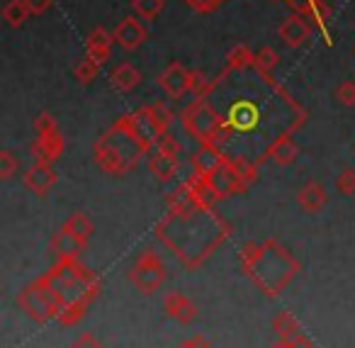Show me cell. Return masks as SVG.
I'll return each instance as SVG.
<instances>
[{
	"mask_svg": "<svg viewBox=\"0 0 355 348\" xmlns=\"http://www.w3.org/2000/svg\"><path fill=\"white\" fill-rule=\"evenodd\" d=\"M51 3H54V0H25L30 15H44V13L51 8Z\"/></svg>",
	"mask_w": 355,
	"mask_h": 348,
	"instance_id": "ab89813d",
	"label": "cell"
},
{
	"mask_svg": "<svg viewBox=\"0 0 355 348\" xmlns=\"http://www.w3.org/2000/svg\"><path fill=\"white\" fill-rule=\"evenodd\" d=\"M163 309L171 319H175L178 324H190L198 317V307L195 302L183 292H168L163 297Z\"/></svg>",
	"mask_w": 355,
	"mask_h": 348,
	"instance_id": "2e32d148",
	"label": "cell"
},
{
	"mask_svg": "<svg viewBox=\"0 0 355 348\" xmlns=\"http://www.w3.org/2000/svg\"><path fill=\"white\" fill-rule=\"evenodd\" d=\"M239 263L248 280L268 297H277L300 273V260L277 239H266L261 244L248 241L239 254Z\"/></svg>",
	"mask_w": 355,
	"mask_h": 348,
	"instance_id": "3957f363",
	"label": "cell"
},
{
	"mask_svg": "<svg viewBox=\"0 0 355 348\" xmlns=\"http://www.w3.org/2000/svg\"><path fill=\"white\" fill-rule=\"evenodd\" d=\"M139 83H141V71L132 64H119L117 69H112V74H110V85H112L117 93H132Z\"/></svg>",
	"mask_w": 355,
	"mask_h": 348,
	"instance_id": "44dd1931",
	"label": "cell"
},
{
	"mask_svg": "<svg viewBox=\"0 0 355 348\" xmlns=\"http://www.w3.org/2000/svg\"><path fill=\"white\" fill-rule=\"evenodd\" d=\"M311 22L306 20L304 15H297V13H292L290 17H285L280 25V30H277V35H280V40L285 42L290 49H297V47H302L306 40L311 37Z\"/></svg>",
	"mask_w": 355,
	"mask_h": 348,
	"instance_id": "7c38bea8",
	"label": "cell"
},
{
	"mask_svg": "<svg viewBox=\"0 0 355 348\" xmlns=\"http://www.w3.org/2000/svg\"><path fill=\"white\" fill-rule=\"evenodd\" d=\"M178 171H180V161L173 156H163V154L153 151L148 156V173L156 178L158 183H171L175 181Z\"/></svg>",
	"mask_w": 355,
	"mask_h": 348,
	"instance_id": "d6986e66",
	"label": "cell"
},
{
	"mask_svg": "<svg viewBox=\"0 0 355 348\" xmlns=\"http://www.w3.org/2000/svg\"><path fill=\"white\" fill-rule=\"evenodd\" d=\"M326 200H329V195H326V188L321 185L319 181L304 183V188L297 192V202H300L302 210L309 212V215H316V212L324 210Z\"/></svg>",
	"mask_w": 355,
	"mask_h": 348,
	"instance_id": "ac0fdd59",
	"label": "cell"
},
{
	"mask_svg": "<svg viewBox=\"0 0 355 348\" xmlns=\"http://www.w3.org/2000/svg\"><path fill=\"white\" fill-rule=\"evenodd\" d=\"M190 163H193V171L198 176H209V173H214L227 163V154L219 147H214V144H200V149L193 154Z\"/></svg>",
	"mask_w": 355,
	"mask_h": 348,
	"instance_id": "9a60e30c",
	"label": "cell"
},
{
	"mask_svg": "<svg viewBox=\"0 0 355 348\" xmlns=\"http://www.w3.org/2000/svg\"><path fill=\"white\" fill-rule=\"evenodd\" d=\"M54 129H59V124H56V119L51 113H40L35 117V132L37 134H49V132H54Z\"/></svg>",
	"mask_w": 355,
	"mask_h": 348,
	"instance_id": "8d00e7d4",
	"label": "cell"
},
{
	"mask_svg": "<svg viewBox=\"0 0 355 348\" xmlns=\"http://www.w3.org/2000/svg\"><path fill=\"white\" fill-rule=\"evenodd\" d=\"M112 37H114V44H119L127 51H134L146 42L148 32H146V27L141 25V20H137V17H124L112 30Z\"/></svg>",
	"mask_w": 355,
	"mask_h": 348,
	"instance_id": "8fae6325",
	"label": "cell"
},
{
	"mask_svg": "<svg viewBox=\"0 0 355 348\" xmlns=\"http://www.w3.org/2000/svg\"><path fill=\"white\" fill-rule=\"evenodd\" d=\"M336 100L345 108H353L355 105V81H343V83L336 88Z\"/></svg>",
	"mask_w": 355,
	"mask_h": 348,
	"instance_id": "d590c367",
	"label": "cell"
},
{
	"mask_svg": "<svg viewBox=\"0 0 355 348\" xmlns=\"http://www.w3.org/2000/svg\"><path fill=\"white\" fill-rule=\"evenodd\" d=\"M166 8V0H132V10L141 20H156Z\"/></svg>",
	"mask_w": 355,
	"mask_h": 348,
	"instance_id": "4316f807",
	"label": "cell"
},
{
	"mask_svg": "<svg viewBox=\"0 0 355 348\" xmlns=\"http://www.w3.org/2000/svg\"><path fill=\"white\" fill-rule=\"evenodd\" d=\"M190 76H193V71H188L183 64H178V61H171V64L161 71V76H158V83L166 90L168 98L178 100V98H183L185 93H190Z\"/></svg>",
	"mask_w": 355,
	"mask_h": 348,
	"instance_id": "30bf717a",
	"label": "cell"
},
{
	"mask_svg": "<svg viewBox=\"0 0 355 348\" xmlns=\"http://www.w3.org/2000/svg\"><path fill=\"white\" fill-rule=\"evenodd\" d=\"M148 115H151V119L156 122V127L161 129L163 134L168 132V127L173 124V119H175V115H173V110L168 108V105L163 103H156V105H146Z\"/></svg>",
	"mask_w": 355,
	"mask_h": 348,
	"instance_id": "f1b7e54d",
	"label": "cell"
},
{
	"mask_svg": "<svg viewBox=\"0 0 355 348\" xmlns=\"http://www.w3.org/2000/svg\"><path fill=\"white\" fill-rule=\"evenodd\" d=\"M272 329H275V333L280 336V341H297V338L302 336V326L300 322H297L295 317H292L290 312H280L275 319H272Z\"/></svg>",
	"mask_w": 355,
	"mask_h": 348,
	"instance_id": "cb8c5ba5",
	"label": "cell"
},
{
	"mask_svg": "<svg viewBox=\"0 0 355 348\" xmlns=\"http://www.w3.org/2000/svg\"><path fill=\"white\" fill-rule=\"evenodd\" d=\"M227 66L229 69H236V71L251 69V66H256V54H253L246 44H236L227 54Z\"/></svg>",
	"mask_w": 355,
	"mask_h": 348,
	"instance_id": "d4e9b609",
	"label": "cell"
},
{
	"mask_svg": "<svg viewBox=\"0 0 355 348\" xmlns=\"http://www.w3.org/2000/svg\"><path fill=\"white\" fill-rule=\"evenodd\" d=\"M209 85H212V78H207V74L193 71V76H190V95H193V98H202L209 90Z\"/></svg>",
	"mask_w": 355,
	"mask_h": 348,
	"instance_id": "836d02e7",
	"label": "cell"
},
{
	"mask_svg": "<svg viewBox=\"0 0 355 348\" xmlns=\"http://www.w3.org/2000/svg\"><path fill=\"white\" fill-rule=\"evenodd\" d=\"M224 0H185V6L190 8V10L195 13H202V15H207V13H214L219 6H222Z\"/></svg>",
	"mask_w": 355,
	"mask_h": 348,
	"instance_id": "74e56055",
	"label": "cell"
},
{
	"mask_svg": "<svg viewBox=\"0 0 355 348\" xmlns=\"http://www.w3.org/2000/svg\"><path fill=\"white\" fill-rule=\"evenodd\" d=\"M297 156H300V147H297V142L292 139V134L280 137L268 149V158H272L277 166H292V163L297 161Z\"/></svg>",
	"mask_w": 355,
	"mask_h": 348,
	"instance_id": "7402d4cb",
	"label": "cell"
},
{
	"mask_svg": "<svg viewBox=\"0 0 355 348\" xmlns=\"http://www.w3.org/2000/svg\"><path fill=\"white\" fill-rule=\"evenodd\" d=\"M61 229L85 249L88 241H90V236H93V222H90V217L85 215V212H73V215L61 224Z\"/></svg>",
	"mask_w": 355,
	"mask_h": 348,
	"instance_id": "ffe728a7",
	"label": "cell"
},
{
	"mask_svg": "<svg viewBox=\"0 0 355 348\" xmlns=\"http://www.w3.org/2000/svg\"><path fill=\"white\" fill-rule=\"evenodd\" d=\"M100 292V278L93 273V270H85V275L69 288L64 295H61V312H59V324L64 326H73L78 319H83V314L88 312L90 302L98 297Z\"/></svg>",
	"mask_w": 355,
	"mask_h": 348,
	"instance_id": "8992f818",
	"label": "cell"
},
{
	"mask_svg": "<svg viewBox=\"0 0 355 348\" xmlns=\"http://www.w3.org/2000/svg\"><path fill=\"white\" fill-rule=\"evenodd\" d=\"M20 171V161H17V156L12 151H0V178L3 181H10L15 173Z\"/></svg>",
	"mask_w": 355,
	"mask_h": 348,
	"instance_id": "d6a6232c",
	"label": "cell"
},
{
	"mask_svg": "<svg viewBox=\"0 0 355 348\" xmlns=\"http://www.w3.org/2000/svg\"><path fill=\"white\" fill-rule=\"evenodd\" d=\"M49 251L56 256V258H78L83 254V246L78 241H73L64 229H59L49 241Z\"/></svg>",
	"mask_w": 355,
	"mask_h": 348,
	"instance_id": "603a6c76",
	"label": "cell"
},
{
	"mask_svg": "<svg viewBox=\"0 0 355 348\" xmlns=\"http://www.w3.org/2000/svg\"><path fill=\"white\" fill-rule=\"evenodd\" d=\"M112 44H114L112 32H107L105 27H95V30L88 35V40H85V51H88L85 56L98 61L100 66L107 64L110 56H112Z\"/></svg>",
	"mask_w": 355,
	"mask_h": 348,
	"instance_id": "e0dca14e",
	"label": "cell"
},
{
	"mask_svg": "<svg viewBox=\"0 0 355 348\" xmlns=\"http://www.w3.org/2000/svg\"><path fill=\"white\" fill-rule=\"evenodd\" d=\"M270 348H297L295 343H290V341H280V343H275V346H270Z\"/></svg>",
	"mask_w": 355,
	"mask_h": 348,
	"instance_id": "b9f144b4",
	"label": "cell"
},
{
	"mask_svg": "<svg viewBox=\"0 0 355 348\" xmlns=\"http://www.w3.org/2000/svg\"><path fill=\"white\" fill-rule=\"evenodd\" d=\"M229 163L236 168V173L241 176V181L246 183L248 188H251L253 183L258 181V168H261V166H256L253 161H246V158H229Z\"/></svg>",
	"mask_w": 355,
	"mask_h": 348,
	"instance_id": "4dcf8cb0",
	"label": "cell"
},
{
	"mask_svg": "<svg viewBox=\"0 0 355 348\" xmlns=\"http://www.w3.org/2000/svg\"><path fill=\"white\" fill-rule=\"evenodd\" d=\"M336 190L340 192V195H355V171H350V168H345V171H340V176L336 178Z\"/></svg>",
	"mask_w": 355,
	"mask_h": 348,
	"instance_id": "e575fe53",
	"label": "cell"
},
{
	"mask_svg": "<svg viewBox=\"0 0 355 348\" xmlns=\"http://www.w3.org/2000/svg\"><path fill=\"white\" fill-rule=\"evenodd\" d=\"M129 283L144 295H151L166 283V265L151 249L141 251L129 270Z\"/></svg>",
	"mask_w": 355,
	"mask_h": 348,
	"instance_id": "52a82bcc",
	"label": "cell"
},
{
	"mask_svg": "<svg viewBox=\"0 0 355 348\" xmlns=\"http://www.w3.org/2000/svg\"><path fill=\"white\" fill-rule=\"evenodd\" d=\"M148 151L151 149L141 142L129 115L117 117V122L93 144L95 163L107 176H127V173H132L139 166L141 156H146Z\"/></svg>",
	"mask_w": 355,
	"mask_h": 348,
	"instance_id": "277c9868",
	"label": "cell"
},
{
	"mask_svg": "<svg viewBox=\"0 0 355 348\" xmlns=\"http://www.w3.org/2000/svg\"><path fill=\"white\" fill-rule=\"evenodd\" d=\"M277 64H280V56H277V51L272 49V47H263V49L256 51V69L263 71V74H270L277 69Z\"/></svg>",
	"mask_w": 355,
	"mask_h": 348,
	"instance_id": "f546056e",
	"label": "cell"
},
{
	"mask_svg": "<svg viewBox=\"0 0 355 348\" xmlns=\"http://www.w3.org/2000/svg\"><path fill=\"white\" fill-rule=\"evenodd\" d=\"M69 348H105L103 343L95 338V333H90V331H83L78 338H76L73 343H71Z\"/></svg>",
	"mask_w": 355,
	"mask_h": 348,
	"instance_id": "f35d334b",
	"label": "cell"
},
{
	"mask_svg": "<svg viewBox=\"0 0 355 348\" xmlns=\"http://www.w3.org/2000/svg\"><path fill=\"white\" fill-rule=\"evenodd\" d=\"M175 348H212V346H209V341H207L205 336L195 333L193 338H188V341H183L180 346H175Z\"/></svg>",
	"mask_w": 355,
	"mask_h": 348,
	"instance_id": "60d3db41",
	"label": "cell"
},
{
	"mask_svg": "<svg viewBox=\"0 0 355 348\" xmlns=\"http://www.w3.org/2000/svg\"><path fill=\"white\" fill-rule=\"evenodd\" d=\"M285 3L292 8V13H297V15H304L306 20L311 22V27H314V30L324 37L326 47L334 44V40H331V32H329V22H331L334 10H331L329 0H285Z\"/></svg>",
	"mask_w": 355,
	"mask_h": 348,
	"instance_id": "ba28073f",
	"label": "cell"
},
{
	"mask_svg": "<svg viewBox=\"0 0 355 348\" xmlns=\"http://www.w3.org/2000/svg\"><path fill=\"white\" fill-rule=\"evenodd\" d=\"M306 110L256 66L224 69L202 98L180 113L183 129L198 144H214L229 158L256 166L268 161V149L304 124Z\"/></svg>",
	"mask_w": 355,
	"mask_h": 348,
	"instance_id": "6da1fadb",
	"label": "cell"
},
{
	"mask_svg": "<svg viewBox=\"0 0 355 348\" xmlns=\"http://www.w3.org/2000/svg\"><path fill=\"white\" fill-rule=\"evenodd\" d=\"M156 151L158 154H163V156H173V158H178L180 156V151H183V144L178 142L173 134H161V139L156 142Z\"/></svg>",
	"mask_w": 355,
	"mask_h": 348,
	"instance_id": "1f68e13d",
	"label": "cell"
},
{
	"mask_svg": "<svg viewBox=\"0 0 355 348\" xmlns=\"http://www.w3.org/2000/svg\"><path fill=\"white\" fill-rule=\"evenodd\" d=\"M98 74H100V64L90 59V56H85L83 61H78V66L73 69V76L80 85H90L95 78H98Z\"/></svg>",
	"mask_w": 355,
	"mask_h": 348,
	"instance_id": "83f0119b",
	"label": "cell"
},
{
	"mask_svg": "<svg viewBox=\"0 0 355 348\" xmlns=\"http://www.w3.org/2000/svg\"><path fill=\"white\" fill-rule=\"evenodd\" d=\"M17 307L37 324H44L49 319H56L61 312V295L51 288V283L40 275L37 280H32L27 288L20 290L17 295Z\"/></svg>",
	"mask_w": 355,
	"mask_h": 348,
	"instance_id": "5b68a950",
	"label": "cell"
},
{
	"mask_svg": "<svg viewBox=\"0 0 355 348\" xmlns=\"http://www.w3.org/2000/svg\"><path fill=\"white\" fill-rule=\"evenodd\" d=\"M27 17H30V10H27L25 0H8L3 8V20L10 27H22Z\"/></svg>",
	"mask_w": 355,
	"mask_h": 348,
	"instance_id": "484cf974",
	"label": "cell"
},
{
	"mask_svg": "<svg viewBox=\"0 0 355 348\" xmlns=\"http://www.w3.org/2000/svg\"><path fill=\"white\" fill-rule=\"evenodd\" d=\"M22 183H25V188L30 192H35V195L44 197L46 192L54 188L56 183V171L51 168V163H42V161H35V166L30 168V171L22 176Z\"/></svg>",
	"mask_w": 355,
	"mask_h": 348,
	"instance_id": "5bb4252c",
	"label": "cell"
},
{
	"mask_svg": "<svg viewBox=\"0 0 355 348\" xmlns=\"http://www.w3.org/2000/svg\"><path fill=\"white\" fill-rule=\"evenodd\" d=\"M64 137H61L59 129L49 134H37V139L32 142V156L35 161H42V163H54L59 161V156L64 154Z\"/></svg>",
	"mask_w": 355,
	"mask_h": 348,
	"instance_id": "4fadbf2b",
	"label": "cell"
},
{
	"mask_svg": "<svg viewBox=\"0 0 355 348\" xmlns=\"http://www.w3.org/2000/svg\"><path fill=\"white\" fill-rule=\"evenodd\" d=\"M202 178L209 183V188L214 190V195H217L219 202L227 200V197H232V195H239V192L248 190V185L241 181V176L236 173V168L229 163V158H227V163H224L222 168H217L214 173L202 176Z\"/></svg>",
	"mask_w": 355,
	"mask_h": 348,
	"instance_id": "9c48e42d",
	"label": "cell"
},
{
	"mask_svg": "<svg viewBox=\"0 0 355 348\" xmlns=\"http://www.w3.org/2000/svg\"><path fill=\"white\" fill-rule=\"evenodd\" d=\"M229 234L232 226L214 212V207L168 210L156 226V236L180 258L185 268H200Z\"/></svg>",
	"mask_w": 355,
	"mask_h": 348,
	"instance_id": "7a4b0ae2",
	"label": "cell"
}]
</instances>
